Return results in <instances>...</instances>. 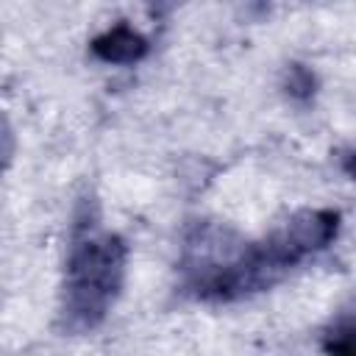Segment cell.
Here are the masks:
<instances>
[{"label": "cell", "mask_w": 356, "mask_h": 356, "mask_svg": "<svg viewBox=\"0 0 356 356\" xmlns=\"http://www.w3.org/2000/svg\"><path fill=\"white\" fill-rule=\"evenodd\" d=\"M125 270V245L117 236L86 234L72 245L64 284V317L72 328L97 325L114 303Z\"/></svg>", "instance_id": "1"}, {"label": "cell", "mask_w": 356, "mask_h": 356, "mask_svg": "<svg viewBox=\"0 0 356 356\" xmlns=\"http://www.w3.org/2000/svg\"><path fill=\"white\" fill-rule=\"evenodd\" d=\"M95 53H97L100 58L117 61V64H122V61H136V58L145 53V39H142L139 33H134L131 28L120 25V28L108 31L106 36H100V39L95 42Z\"/></svg>", "instance_id": "2"}, {"label": "cell", "mask_w": 356, "mask_h": 356, "mask_svg": "<svg viewBox=\"0 0 356 356\" xmlns=\"http://www.w3.org/2000/svg\"><path fill=\"white\" fill-rule=\"evenodd\" d=\"M11 153H14V136H11V128H8L6 117L0 114V170L8 164Z\"/></svg>", "instance_id": "3"}]
</instances>
